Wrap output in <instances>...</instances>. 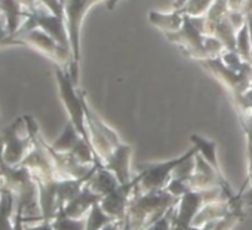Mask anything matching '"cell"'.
<instances>
[{
    "label": "cell",
    "instance_id": "6da1fadb",
    "mask_svg": "<svg viewBox=\"0 0 252 230\" xmlns=\"http://www.w3.org/2000/svg\"><path fill=\"white\" fill-rule=\"evenodd\" d=\"M178 200L180 197L172 196L168 190H153L147 193L134 192L126 215L129 217L134 230H146L175 206Z\"/></svg>",
    "mask_w": 252,
    "mask_h": 230
},
{
    "label": "cell",
    "instance_id": "7a4b0ae2",
    "mask_svg": "<svg viewBox=\"0 0 252 230\" xmlns=\"http://www.w3.org/2000/svg\"><path fill=\"white\" fill-rule=\"evenodd\" d=\"M33 149V135L24 118H18L0 137V158L9 166H18Z\"/></svg>",
    "mask_w": 252,
    "mask_h": 230
},
{
    "label": "cell",
    "instance_id": "3957f363",
    "mask_svg": "<svg viewBox=\"0 0 252 230\" xmlns=\"http://www.w3.org/2000/svg\"><path fill=\"white\" fill-rule=\"evenodd\" d=\"M99 2H107V0H65L64 3V17H65V26L70 37V45H71V55H73V63L67 68L73 83L77 86L79 83V61H80V27L85 15L88 11L99 3Z\"/></svg>",
    "mask_w": 252,
    "mask_h": 230
},
{
    "label": "cell",
    "instance_id": "277c9868",
    "mask_svg": "<svg viewBox=\"0 0 252 230\" xmlns=\"http://www.w3.org/2000/svg\"><path fill=\"white\" fill-rule=\"evenodd\" d=\"M196 153H197V149L193 146L180 158L165 161V162H153V164L140 165V172L135 175L137 178L135 192L147 193L153 190H166V186L169 184L177 166H180L186 159L194 156Z\"/></svg>",
    "mask_w": 252,
    "mask_h": 230
},
{
    "label": "cell",
    "instance_id": "5b68a950",
    "mask_svg": "<svg viewBox=\"0 0 252 230\" xmlns=\"http://www.w3.org/2000/svg\"><path fill=\"white\" fill-rule=\"evenodd\" d=\"M55 77H57V82H58V89H60L61 99H63V102L65 105V110L68 113L70 122L74 125V128L77 130L80 137L91 146L89 132H88V127H86L85 108H83V101H82V91L76 89L77 86L73 83L71 76H70L67 68L61 67V66H57L55 67Z\"/></svg>",
    "mask_w": 252,
    "mask_h": 230
},
{
    "label": "cell",
    "instance_id": "8992f818",
    "mask_svg": "<svg viewBox=\"0 0 252 230\" xmlns=\"http://www.w3.org/2000/svg\"><path fill=\"white\" fill-rule=\"evenodd\" d=\"M206 17H190L184 14V23L183 27L178 32L174 33H165L166 39L172 43H177L183 48L184 52L189 54V57L194 60H206V51H205V37H206Z\"/></svg>",
    "mask_w": 252,
    "mask_h": 230
},
{
    "label": "cell",
    "instance_id": "52a82bcc",
    "mask_svg": "<svg viewBox=\"0 0 252 230\" xmlns=\"http://www.w3.org/2000/svg\"><path fill=\"white\" fill-rule=\"evenodd\" d=\"M82 101H83V108H85V116H86V127L89 132V140L91 146L94 149V153L98 159L99 164L117 147L122 141L119 135L116 134L114 130H111L98 114L89 107L85 92L82 91Z\"/></svg>",
    "mask_w": 252,
    "mask_h": 230
},
{
    "label": "cell",
    "instance_id": "ba28073f",
    "mask_svg": "<svg viewBox=\"0 0 252 230\" xmlns=\"http://www.w3.org/2000/svg\"><path fill=\"white\" fill-rule=\"evenodd\" d=\"M18 39L24 42V45L39 51L43 54L46 58L52 60L54 64L61 66V67H70L73 63V55L68 49L63 48L55 39H52L46 32H43L39 27L26 30L18 34Z\"/></svg>",
    "mask_w": 252,
    "mask_h": 230
},
{
    "label": "cell",
    "instance_id": "9c48e42d",
    "mask_svg": "<svg viewBox=\"0 0 252 230\" xmlns=\"http://www.w3.org/2000/svg\"><path fill=\"white\" fill-rule=\"evenodd\" d=\"M137 187V178L134 177L129 183L125 184H119L113 192H110L108 195H105L99 205L101 208L114 220H125L126 214H128V208H129V202L134 196Z\"/></svg>",
    "mask_w": 252,
    "mask_h": 230
},
{
    "label": "cell",
    "instance_id": "30bf717a",
    "mask_svg": "<svg viewBox=\"0 0 252 230\" xmlns=\"http://www.w3.org/2000/svg\"><path fill=\"white\" fill-rule=\"evenodd\" d=\"M131 158H132V146L120 143L102 161V165L116 175L120 184H125L134 178L131 174Z\"/></svg>",
    "mask_w": 252,
    "mask_h": 230
},
{
    "label": "cell",
    "instance_id": "8fae6325",
    "mask_svg": "<svg viewBox=\"0 0 252 230\" xmlns=\"http://www.w3.org/2000/svg\"><path fill=\"white\" fill-rule=\"evenodd\" d=\"M101 196L96 195L89 186L88 183L82 187V190L58 212L61 215L70 217V218H86L88 212L91 211V208L101 202Z\"/></svg>",
    "mask_w": 252,
    "mask_h": 230
},
{
    "label": "cell",
    "instance_id": "7c38bea8",
    "mask_svg": "<svg viewBox=\"0 0 252 230\" xmlns=\"http://www.w3.org/2000/svg\"><path fill=\"white\" fill-rule=\"evenodd\" d=\"M15 196L8 187L2 186L0 189V230H15Z\"/></svg>",
    "mask_w": 252,
    "mask_h": 230
},
{
    "label": "cell",
    "instance_id": "4fadbf2b",
    "mask_svg": "<svg viewBox=\"0 0 252 230\" xmlns=\"http://www.w3.org/2000/svg\"><path fill=\"white\" fill-rule=\"evenodd\" d=\"M149 21L159 27L163 33H174L183 27L184 23V12L181 9H174L172 12H158L152 11L149 14Z\"/></svg>",
    "mask_w": 252,
    "mask_h": 230
},
{
    "label": "cell",
    "instance_id": "5bb4252c",
    "mask_svg": "<svg viewBox=\"0 0 252 230\" xmlns=\"http://www.w3.org/2000/svg\"><path fill=\"white\" fill-rule=\"evenodd\" d=\"M119 180L116 178V175L108 171L105 166L102 168H96L95 174L92 175V178L88 181V186L101 197H104L105 195H108L110 192H113L117 186H119Z\"/></svg>",
    "mask_w": 252,
    "mask_h": 230
},
{
    "label": "cell",
    "instance_id": "9a60e30c",
    "mask_svg": "<svg viewBox=\"0 0 252 230\" xmlns=\"http://www.w3.org/2000/svg\"><path fill=\"white\" fill-rule=\"evenodd\" d=\"M190 141L193 143V146L197 149V153L221 175L222 171H221V166H220V162H218V156H217V143L214 140H208L199 134H191L190 135Z\"/></svg>",
    "mask_w": 252,
    "mask_h": 230
},
{
    "label": "cell",
    "instance_id": "2e32d148",
    "mask_svg": "<svg viewBox=\"0 0 252 230\" xmlns=\"http://www.w3.org/2000/svg\"><path fill=\"white\" fill-rule=\"evenodd\" d=\"M82 140L80 134L77 132V130L74 128V125L68 121L63 134L58 137L57 141H54V144H51V147L55 150V152H61V153H70L76 146L77 143Z\"/></svg>",
    "mask_w": 252,
    "mask_h": 230
},
{
    "label": "cell",
    "instance_id": "e0dca14e",
    "mask_svg": "<svg viewBox=\"0 0 252 230\" xmlns=\"http://www.w3.org/2000/svg\"><path fill=\"white\" fill-rule=\"evenodd\" d=\"M116 221L113 217H110L98 203H95L91 211L86 215V230H102L107 224Z\"/></svg>",
    "mask_w": 252,
    "mask_h": 230
},
{
    "label": "cell",
    "instance_id": "ac0fdd59",
    "mask_svg": "<svg viewBox=\"0 0 252 230\" xmlns=\"http://www.w3.org/2000/svg\"><path fill=\"white\" fill-rule=\"evenodd\" d=\"M251 37H249V29L248 24H245L236 34V52L243 58V61L251 63Z\"/></svg>",
    "mask_w": 252,
    "mask_h": 230
},
{
    "label": "cell",
    "instance_id": "d6986e66",
    "mask_svg": "<svg viewBox=\"0 0 252 230\" xmlns=\"http://www.w3.org/2000/svg\"><path fill=\"white\" fill-rule=\"evenodd\" d=\"M51 223L55 230H86V218H70L58 214Z\"/></svg>",
    "mask_w": 252,
    "mask_h": 230
},
{
    "label": "cell",
    "instance_id": "ffe728a7",
    "mask_svg": "<svg viewBox=\"0 0 252 230\" xmlns=\"http://www.w3.org/2000/svg\"><path fill=\"white\" fill-rule=\"evenodd\" d=\"M212 3H214V0H189L186 8L181 11L190 17H202V15H206Z\"/></svg>",
    "mask_w": 252,
    "mask_h": 230
},
{
    "label": "cell",
    "instance_id": "44dd1931",
    "mask_svg": "<svg viewBox=\"0 0 252 230\" xmlns=\"http://www.w3.org/2000/svg\"><path fill=\"white\" fill-rule=\"evenodd\" d=\"M220 58H221V61H222L230 70H233V71H236V73H239V71L242 70L243 64L246 63V61H243V58H242V57L239 55V52H236V51H224L222 55H221Z\"/></svg>",
    "mask_w": 252,
    "mask_h": 230
},
{
    "label": "cell",
    "instance_id": "7402d4cb",
    "mask_svg": "<svg viewBox=\"0 0 252 230\" xmlns=\"http://www.w3.org/2000/svg\"><path fill=\"white\" fill-rule=\"evenodd\" d=\"M175 206H172L163 217H160L156 223L149 226L146 230H174V220H175Z\"/></svg>",
    "mask_w": 252,
    "mask_h": 230
},
{
    "label": "cell",
    "instance_id": "603a6c76",
    "mask_svg": "<svg viewBox=\"0 0 252 230\" xmlns=\"http://www.w3.org/2000/svg\"><path fill=\"white\" fill-rule=\"evenodd\" d=\"M248 0H227L228 3V11H237V12H243L245 6H246Z\"/></svg>",
    "mask_w": 252,
    "mask_h": 230
},
{
    "label": "cell",
    "instance_id": "cb8c5ba5",
    "mask_svg": "<svg viewBox=\"0 0 252 230\" xmlns=\"http://www.w3.org/2000/svg\"><path fill=\"white\" fill-rule=\"evenodd\" d=\"M246 24L249 29V37H251V46H252V12L246 14ZM251 63H252V51H251Z\"/></svg>",
    "mask_w": 252,
    "mask_h": 230
},
{
    "label": "cell",
    "instance_id": "d4e9b609",
    "mask_svg": "<svg viewBox=\"0 0 252 230\" xmlns=\"http://www.w3.org/2000/svg\"><path fill=\"white\" fill-rule=\"evenodd\" d=\"M122 224H123V220H116V221H113V223H110V224H107L102 230H120V227H122Z\"/></svg>",
    "mask_w": 252,
    "mask_h": 230
},
{
    "label": "cell",
    "instance_id": "484cf974",
    "mask_svg": "<svg viewBox=\"0 0 252 230\" xmlns=\"http://www.w3.org/2000/svg\"><path fill=\"white\" fill-rule=\"evenodd\" d=\"M120 230H134V229H132V224H131V221H129V217H128V215L125 217V220H123V224H122Z\"/></svg>",
    "mask_w": 252,
    "mask_h": 230
},
{
    "label": "cell",
    "instance_id": "4316f807",
    "mask_svg": "<svg viewBox=\"0 0 252 230\" xmlns=\"http://www.w3.org/2000/svg\"><path fill=\"white\" fill-rule=\"evenodd\" d=\"M117 2H119V0H107V9L108 11H113L116 8Z\"/></svg>",
    "mask_w": 252,
    "mask_h": 230
},
{
    "label": "cell",
    "instance_id": "83f0119b",
    "mask_svg": "<svg viewBox=\"0 0 252 230\" xmlns=\"http://www.w3.org/2000/svg\"><path fill=\"white\" fill-rule=\"evenodd\" d=\"M249 12H252V0H248V2H246V6H245V9H243V14H245V15L249 14Z\"/></svg>",
    "mask_w": 252,
    "mask_h": 230
},
{
    "label": "cell",
    "instance_id": "f1b7e54d",
    "mask_svg": "<svg viewBox=\"0 0 252 230\" xmlns=\"http://www.w3.org/2000/svg\"><path fill=\"white\" fill-rule=\"evenodd\" d=\"M60 2L63 3V6H64V3H65V0H60Z\"/></svg>",
    "mask_w": 252,
    "mask_h": 230
},
{
    "label": "cell",
    "instance_id": "f546056e",
    "mask_svg": "<svg viewBox=\"0 0 252 230\" xmlns=\"http://www.w3.org/2000/svg\"><path fill=\"white\" fill-rule=\"evenodd\" d=\"M0 189H2V184H0Z\"/></svg>",
    "mask_w": 252,
    "mask_h": 230
},
{
    "label": "cell",
    "instance_id": "4dcf8cb0",
    "mask_svg": "<svg viewBox=\"0 0 252 230\" xmlns=\"http://www.w3.org/2000/svg\"><path fill=\"white\" fill-rule=\"evenodd\" d=\"M0 122H2V119H0Z\"/></svg>",
    "mask_w": 252,
    "mask_h": 230
}]
</instances>
